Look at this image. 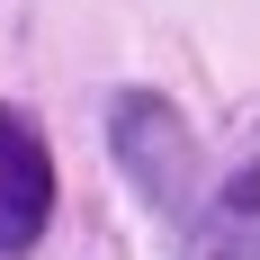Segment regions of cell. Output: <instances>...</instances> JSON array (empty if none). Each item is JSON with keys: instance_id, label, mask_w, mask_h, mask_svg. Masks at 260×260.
<instances>
[{"instance_id": "1", "label": "cell", "mask_w": 260, "mask_h": 260, "mask_svg": "<svg viewBox=\"0 0 260 260\" xmlns=\"http://www.w3.org/2000/svg\"><path fill=\"white\" fill-rule=\"evenodd\" d=\"M180 260H260V126L180 215Z\"/></svg>"}, {"instance_id": "2", "label": "cell", "mask_w": 260, "mask_h": 260, "mask_svg": "<svg viewBox=\"0 0 260 260\" xmlns=\"http://www.w3.org/2000/svg\"><path fill=\"white\" fill-rule=\"evenodd\" d=\"M117 161H126V180L153 198V207H180V188H188V126H180V108L153 99V90H135V99H117Z\"/></svg>"}, {"instance_id": "3", "label": "cell", "mask_w": 260, "mask_h": 260, "mask_svg": "<svg viewBox=\"0 0 260 260\" xmlns=\"http://www.w3.org/2000/svg\"><path fill=\"white\" fill-rule=\"evenodd\" d=\"M45 215H54V161L36 144V126L0 108V251H27L45 234Z\"/></svg>"}]
</instances>
